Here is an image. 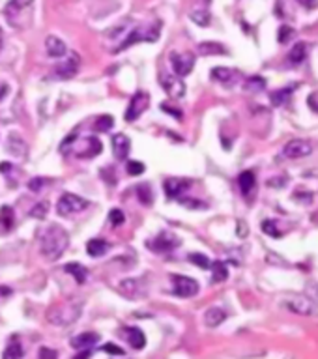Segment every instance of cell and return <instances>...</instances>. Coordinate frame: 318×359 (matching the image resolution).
Returning <instances> with one entry per match:
<instances>
[{"label": "cell", "instance_id": "3957f363", "mask_svg": "<svg viewBox=\"0 0 318 359\" xmlns=\"http://www.w3.org/2000/svg\"><path fill=\"white\" fill-rule=\"evenodd\" d=\"M88 204L90 202L83 199V197H79V195H73V193H64L62 197L58 199L56 202V211L64 215V217H68V215H73V213H79V211H83L88 208Z\"/></svg>", "mask_w": 318, "mask_h": 359}, {"label": "cell", "instance_id": "8d00e7d4", "mask_svg": "<svg viewBox=\"0 0 318 359\" xmlns=\"http://www.w3.org/2000/svg\"><path fill=\"white\" fill-rule=\"evenodd\" d=\"M109 221L113 226H120V224H124L126 221V215H124V211L120 210V208H113V210L109 211Z\"/></svg>", "mask_w": 318, "mask_h": 359}, {"label": "cell", "instance_id": "ffe728a7", "mask_svg": "<svg viewBox=\"0 0 318 359\" xmlns=\"http://www.w3.org/2000/svg\"><path fill=\"white\" fill-rule=\"evenodd\" d=\"M32 4H34V0H10V2L6 4V8H4L6 19L10 21L13 15H17V13H21V11H24V10H28Z\"/></svg>", "mask_w": 318, "mask_h": 359}, {"label": "cell", "instance_id": "ab89813d", "mask_svg": "<svg viewBox=\"0 0 318 359\" xmlns=\"http://www.w3.org/2000/svg\"><path fill=\"white\" fill-rule=\"evenodd\" d=\"M101 350H103L105 354H111V356H124V354H126L124 348L118 346V344H114V342H107V344L101 346Z\"/></svg>", "mask_w": 318, "mask_h": 359}, {"label": "cell", "instance_id": "7dc6e473", "mask_svg": "<svg viewBox=\"0 0 318 359\" xmlns=\"http://www.w3.org/2000/svg\"><path fill=\"white\" fill-rule=\"evenodd\" d=\"M307 103H309V107H311L313 111H317V112H318V101H317V99H315V95H313V94L309 95Z\"/></svg>", "mask_w": 318, "mask_h": 359}, {"label": "cell", "instance_id": "52a82bcc", "mask_svg": "<svg viewBox=\"0 0 318 359\" xmlns=\"http://www.w3.org/2000/svg\"><path fill=\"white\" fill-rule=\"evenodd\" d=\"M311 152H313L311 142L303 140V138H294V140H290V142H286L285 144V148H283V157L301 159V157L311 156Z\"/></svg>", "mask_w": 318, "mask_h": 359}, {"label": "cell", "instance_id": "d590c367", "mask_svg": "<svg viewBox=\"0 0 318 359\" xmlns=\"http://www.w3.org/2000/svg\"><path fill=\"white\" fill-rule=\"evenodd\" d=\"M47 210H49V204L45 201L38 202L30 211H28V215L34 217V219H45V215H47Z\"/></svg>", "mask_w": 318, "mask_h": 359}, {"label": "cell", "instance_id": "ac0fdd59", "mask_svg": "<svg viewBox=\"0 0 318 359\" xmlns=\"http://www.w3.org/2000/svg\"><path fill=\"white\" fill-rule=\"evenodd\" d=\"M225 320H227V311H223L219 307H212L204 313V324L208 328H217Z\"/></svg>", "mask_w": 318, "mask_h": 359}, {"label": "cell", "instance_id": "30bf717a", "mask_svg": "<svg viewBox=\"0 0 318 359\" xmlns=\"http://www.w3.org/2000/svg\"><path fill=\"white\" fill-rule=\"evenodd\" d=\"M191 181L183 178H167L163 181V189L169 199H180L185 191L189 189Z\"/></svg>", "mask_w": 318, "mask_h": 359}, {"label": "cell", "instance_id": "4fadbf2b", "mask_svg": "<svg viewBox=\"0 0 318 359\" xmlns=\"http://www.w3.org/2000/svg\"><path fill=\"white\" fill-rule=\"evenodd\" d=\"M129 152H131V140H129V137L124 135V133L113 135V154H114V157L118 161H124V159H127Z\"/></svg>", "mask_w": 318, "mask_h": 359}, {"label": "cell", "instance_id": "6da1fadb", "mask_svg": "<svg viewBox=\"0 0 318 359\" xmlns=\"http://www.w3.org/2000/svg\"><path fill=\"white\" fill-rule=\"evenodd\" d=\"M69 245V236L58 224H49L42 236V254L47 260H58Z\"/></svg>", "mask_w": 318, "mask_h": 359}, {"label": "cell", "instance_id": "5bb4252c", "mask_svg": "<svg viewBox=\"0 0 318 359\" xmlns=\"http://www.w3.org/2000/svg\"><path fill=\"white\" fill-rule=\"evenodd\" d=\"M97 342H99V333H94V331L79 333V335H75V337L69 340L71 348H75V350H90L94 344H97Z\"/></svg>", "mask_w": 318, "mask_h": 359}, {"label": "cell", "instance_id": "f907efd6", "mask_svg": "<svg viewBox=\"0 0 318 359\" xmlns=\"http://www.w3.org/2000/svg\"><path fill=\"white\" fill-rule=\"evenodd\" d=\"M0 296H10V288H0Z\"/></svg>", "mask_w": 318, "mask_h": 359}, {"label": "cell", "instance_id": "ba28073f", "mask_svg": "<svg viewBox=\"0 0 318 359\" xmlns=\"http://www.w3.org/2000/svg\"><path fill=\"white\" fill-rule=\"evenodd\" d=\"M142 283H144L142 279H124V281H120L118 290L127 299H138L146 294V285H142Z\"/></svg>", "mask_w": 318, "mask_h": 359}, {"label": "cell", "instance_id": "681fc988", "mask_svg": "<svg viewBox=\"0 0 318 359\" xmlns=\"http://www.w3.org/2000/svg\"><path fill=\"white\" fill-rule=\"evenodd\" d=\"M11 170V163H0V172H10Z\"/></svg>", "mask_w": 318, "mask_h": 359}, {"label": "cell", "instance_id": "bcb514c9", "mask_svg": "<svg viewBox=\"0 0 318 359\" xmlns=\"http://www.w3.org/2000/svg\"><path fill=\"white\" fill-rule=\"evenodd\" d=\"M8 92H10V86L6 85V83H0V101L8 95Z\"/></svg>", "mask_w": 318, "mask_h": 359}, {"label": "cell", "instance_id": "60d3db41", "mask_svg": "<svg viewBox=\"0 0 318 359\" xmlns=\"http://www.w3.org/2000/svg\"><path fill=\"white\" fill-rule=\"evenodd\" d=\"M292 34H294V30H292L290 26H281V28H279V34H277V40H279V43H286L290 40Z\"/></svg>", "mask_w": 318, "mask_h": 359}, {"label": "cell", "instance_id": "5b68a950", "mask_svg": "<svg viewBox=\"0 0 318 359\" xmlns=\"http://www.w3.org/2000/svg\"><path fill=\"white\" fill-rule=\"evenodd\" d=\"M169 58L174 73H176V77H180V79L185 77V75H189L193 66H195V54L193 53H176V51H172Z\"/></svg>", "mask_w": 318, "mask_h": 359}, {"label": "cell", "instance_id": "1f68e13d", "mask_svg": "<svg viewBox=\"0 0 318 359\" xmlns=\"http://www.w3.org/2000/svg\"><path fill=\"white\" fill-rule=\"evenodd\" d=\"M290 95H292V88H283V90H277V92L270 95V101H272L273 107H283L288 103Z\"/></svg>", "mask_w": 318, "mask_h": 359}, {"label": "cell", "instance_id": "f6af8a7d", "mask_svg": "<svg viewBox=\"0 0 318 359\" xmlns=\"http://www.w3.org/2000/svg\"><path fill=\"white\" fill-rule=\"evenodd\" d=\"M161 111H165V112H170V114H174L176 118H182V112H178V111H174V109H170L167 103H163L161 105Z\"/></svg>", "mask_w": 318, "mask_h": 359}, {"label": "cell", "instance_id": "7402d4cb", "mask_svg": "<svg viewBox=\"0 0 318 359\" xmlns=\"http://www.w3.org/2000/svg\"><path fill=\"white\" fill-rule=\"evenodd\" d=\"M305 58H307V47H305V43H296L290 49L288 56H286V60H288L290 66H299V64H303Z\"/></svg>", "mask_w": 318, "mask_h": 359}, {"label": "cell", "instance_id": "e575fe53", "mask_svg": "<svg viewBox=\"0 0 318 359\" xmlns=\"http://www.w3.org/2000/svg\"><path fill=\"white\" fill-rule=\"evenodd\" d=\"M189 262L191 264H195V266H199V268H202V269H208L210 264H212V262H210V258L202 253H191Z\"/></svg>", "mask_w": 318, "mask_h": 359}, {"label": "cell", "instance_id": "9a60e30c", "mask_svg": "<svg viewBox=\"0 0 318 359\" xmlns=\"http://www.w3.org/2000/svg\"><path fill=\"white\" fill-rule=\"evenodd\" d=\"M288 309L297 313V314H311L315 311V305H313V301L309 297L296 296L292 299H288Z\"/></svg>", "mask_w": 318, "mask_h": 359}, {"label": "cell", "instance_id": "2e32d148", "mask_svg": "<svg viewBox=\"0 0 318 359\" xmlns=\"http://www.w3.org/2000/svg\"><path fill=\"white\" fill-rule=\"evenodd\" d=\"M122 333H124V337H126L127 342L131 344V348H135V350L144 348L146 337H144V333H142L138 328H124L122 329Z\"/></svg>", "mask_w": 318, "mask_h": 359}, {"label": "cell", "instance_id": "e0dca14e", "mask_svg": "<svg viewBox=\"0 0 318 359\" xmlns=\"http://www.w3.org/2000/svg\"><path fill=\"white\" fill-rule=\"evenodd\" d=\"M45 49H47V54L53 56V58H62L64 54H66V51H68L66 49V43L60 38H56V36H47Z\"/></svg>", "mask_w": 318, "mask_h": 359}, {"label": "cell", "instance_id": "7a4b0ae2", "mask_svg": "<svg viewBox=\"0 0 318 359\" xmlns=\"http://www.w3.org/2000/svg\"><path fill=\"white\" fill-rule=\"evenodd\" d=\"M81 316V305L77 303H66V305L53 307L49 311V322L54 326H69L71 322H75Z\"/></svg>", "mask_w": 318, "mask_h": 359}, {"label": "cell", "instance_id": "8992f818", "mask_svg": "<svg viewBox=\"0 0 318 359\" xmlns=\"http://www.w3.org/2000/svg\"><path fill=\"white\" fill-rule=\"evenodd\" d=\"M174 294L178 297H193L199 292V283L187 275H172Z\"/></svg>", "mask_w": 318, "mask_h": 359}, {"label": "cell", "instance_id": "f1b7e54d", "mask_svg": "<svg viewBox=\"0 0 318 359\" xmlns=\"http://www.w3.org/2000/svg\"><path fill=\"white\" fill-rule=\"evenodd\" d=\"M88 146H86V152H81L79 154V157H85V159H90V157H95V156H99L101 154V150H103V144L99 142V138L95 137H90L88 140Z\"/></svg>", "mask_w": 318, "mask_h": 359}, {"label": "cell", "instance_id": "9c48e42d", "mask_svg": "<svg viewBox=\"0 0 318 359\" xmlns=\"http://www.w3.org/2000/svg\"><path fill=\"white\" fill-rule=\"evenodd\" d=\"M146 245H148V249L156 251V253H167V251H172L174 247H178V245H180V240H178L174 234L161 232L154 242H148Z\"/></svg>", "mask_w": 318, "mask_h": 359}, {"label": "cell", "instance_id": "74e56055", "mask_svg": "<svg viewBox=\"0 0 318 359\" xmlns=\"http://www.w3.org/2000/svg\"><path fill=\"white\" fill-rule=\"evenodd\" d=\"M126 172L129 176H140V174L144 172V165H142L140 161H127Z\"/></svg>", "mask_w": 318, "mask_h": 359}, {"label": "cell", "instance_id": "7c38bea8", "mask_svg": "<svg viewBox=\"0 0 318 359\" xmlns=\"http://www.w3.org/2000/svg\"><path fill=\"white\" fill-rule=\"evenodd\" d=\"M159 83L165 88V92L172 97H182L185 94V85L182 83L180 77H174V75H161L159 77Z\"/></svg>", "mask_w": 318, "mask_h": 359}, {"label": "cell", "instance_id": "f5cc1de1", "mask_svg": "<svg viewBox=\"0 0 318 359\" xmlns=\"http://www.w3.org/2000/svg\"><path fill=\"white\" fill-rule=\"evenodd\" d=\"M315 215H318V211H317V213H315ZM317 223H318V221H317Z\"/></svg>", "mask_w": 318, "mask_h": 359}, {"label": "cell", "instance_id": "816d5d0a", "mask_svg": "<svg viewBox=\"0 0 318 359\" xmlns=\"http://www.w3.org/2000/svg\"><path fill=\"white\" fill-rule=\"evenodd\" d=\"M2 43H4V38H2V30H0V51H2Z\"/></svg>", "mask_w": 318, "mask_h": 359}, {"label": "cell", "instance_id": "4dcf8cb0", "mask_svg": "<svg viewBox=\"0 0 318 359\" xmlns=\"http://www.w3.org/2000/svg\"><path fill=\"white\" fill-rule=\"evenodd\" d=\"M113 126H114V118L111 114H101L94 122V131L95 133H107V131L113 129Z\"/></svg>", "mask_w": 318, "mask_h": 359}, {"label": "cell", "instance_id": "4316f807", "mask_svg": "<svg viewBox=\"0 0 318 359\" xmlns=\"http://www.w3.org/2000/svg\"><path fill=\"white\" fill-rule=\"evenodd\" d=\"M210 268H212V281L213 283H223V281H227V279H228V268H227L225 262H221V260L212 262Z\"/></svg>", "mask_w": 318, "mask_h": 359}, {"label": "cell", "instance_id": "277c9868", "mask_svg": "<svg viewBox=\"0 0 318 359\" xmlns=\"http://www.w3.org/2000/svg\"><path fill=\"white\" fill-rule=\"evenodd\" d=\"M150 105V94L144 90H138L137 94L129 99V105L126 111V122H135Z\"/></svg>", "mask_w": 318, "mask_h": 359}, {"label": "cell", "instance_id": "44dd1931", "mask_svg": "<svg viewBox=\"0 0 318 359\" xmlns=\"http://www.w3.org/2000/svg\"><path fill=\"white\" fill-rule=\"evenodd\" d=\"M107 251H109V243H107L105 240H101V238L88 240V243H86V253L90 254V256H94V258L103 256Z\"/></svg>", "mask_w": 318, "mask_h": 359}, {"label": "cell", "instance_id": "cb8c5ba5", "mask_svg": "<svg viewBox=\"0 0 318 359\" xmlns=\"http://www.w3.org/2000/svg\"><path fill=\"white\" fill-rule=\"evenodd\" d=\"M64 271L69 273L77 281V285H85L86 281V268L79 262H69V264L64 266Z\"/></svg>", "mask_w": 318, "mask_h": 359}, {"label": "cell", "instance_id": "f35d334b", "mask_svg": "<svg viewBox=\"0 0 318 359\" xmlns=\"http://www.w3.org/2000/svg\"><path fill=\"white\" fill-rule=\"evenodd\" d=\"M262 232L268 234V236H273V238H279L281 236V230L277 228L275 221H262Z\"/></svg>", "mask_w": 318, "mask_h": 359}, {"label": "cell", "instance_id": "d6a6232c", "mask_svg": "<svg viewBox=\"0 0 318 359\" xmlns=\"http://www.w3.org/2000/svg\"><path fill=\"white\" fill-rule=\"evenodd\" d=\"M244 88L247 92H254V94H256V92H262L266 88V81L260 77V75H251V77L245 81Z\"/></svg>", "mask_w": 318, "mask_h": 359}, {"label": "cell", "instance_id": "83f0119b", "mask_svg": "<svg viewBox=\"0 0 318 359\" xmlns=\"http://www.w3.org/2000/svg\"><path fill=\"white\" fill-rule=\"evenodd\" d=\"M135 193H137V199L140 201V204H144V206L154 204V191L150 187V183H138Z\"/></svg>", "mask_w": 318, "mask_h": 359}, {"label": "cell", "instance_id": "d4e9b609", "mask_svg": "<svg viewBox=\"0 0 318 359\" xmlns=\"http://www.w3.org/2000/svg\"><path fill=\"white\" fill-rule=\"evenodd\" d=\"M197 51H199V54H202V56H212V54H225V53H227V49L223 47L221 43H217V42H202V43H199Z\"/></svg>", "mask_w": 318, "mask_h": 359}, {"label": "cell", "instance_id": "f546056e", "mask_svg": "<svg viewBox=\"0 0 318 359\" xmlns=\"http://www.w3.org/2000/svg\"><path fill=\"white\" fill-rule=\"evenodd\" d=\"M13 224H15L13 210H11L10 206H2V208H0V226H2V230L8 232V230L13 228Z\"/></svg>", "mask_w": 318, "mask_h": 359}, {"label": "cell", "instance_id": "603a6c76", "mask_svg": "<svg viewBox=\"0 0 318 359\" xmlns=\"http://www.w3.org/2000/svg\"><path fill=\"white\" fill-rule=\"evenodd\" d=\"M212 79L213 81H217V83H223V85H230L234 79H236V71L234 69H230V67H223V66H219V67H213L212 69Z\"/></svg>", "mask_w": 318, "mask_h": 359}, {"label": "cell", "instance_id": "484cf974", "mask_svg": "<svg viewBox=\"0 0 318 359\" xmlns=\"http://www.w3.org/2000/svg\"><path fill=\"white\" fill-rule=\"evenodd\" d=\"M23 358V346L21 342H19V338H11L10 342H8V346L4 350V354H2V359H21Z\"/></svg>", "mask_w": 318, "mask_h": 359}, {"label": "cell", "instance_id": "ee69618b", "mask_svg": "<svg viewBox=\"0 0 318 359\" xmlns=\"http://www.w3.org/2000/svg\"><path fill=\"white\" fill-rule=\"evenodd\" d=\"M299 6H303L305 10H315L318 6V0H297Z\"/></svg>", "mask_w": 318, "mask_h": 359}, {"label": "cell", "instance_id": "b9f144b4", "mask_svg": "<svg viewBox=\"0 0 318 359\" xmlns=\"http://www.w3.org/2000/svg\"><path fill=\"white\" fill-rule=\"evenodd\" d=\"M38 358H40V359H58V354H56L53 348H47V346H43V348H40Z\"/></svg>", "mask_w": 318, "mask_h": 359}, {"label": "cell", "instance_id": "7bdbcfd3", "mask_svg": "<svg viewBox=\"0 0 318 359\" xmlns=\"http://www.w3.org/2000/svg\"><path fill=\"white\" fill-rule=\"evenodd\" d=\"M42 185H45V178H34L30 183H28V189L40 191V187H42Z\"/></svg>", "mask_w": 318, "mask_h": 359}, {"label": "cell", "instance_id": "c3c4849f", "mask_svg": "<svg viewBox=\"0 0 318 359\" xmlns=\"http://www.w3.org/2000/svg\"><path fill=\"white\" fill-rule=\"evenodd\" d=\"M90 354H92L90 350H85V352H81L79 356H75V358H71V359H88L90 358Z\"/></svg>", "mask_w": 318, "mask_h": 359}, {"label": "cell", "instance_id": "8fae6325", "mask_svg": "<svg viewBox=\"0 0 318 359\" xmlns=\"http://www.w3.org/2000/svg\"><path fill=\"white\" fill-rule=\"evenodd\" d=\"M79 64H81V58H79V54H77V53H71L68 60H64L60 66H56V69H54V75H56V79H71L73 75H77Z\"/></svg>", "mask_w": 318, "mask_h": 359}, {"label": "cell", "instance_id": "836d02e7", "mask_svg": "<svg viewBox=\"0 0 318 359\" xmlns=\"http://www.w3.org/2000/svg\"><path fill=\"white\" fill-rule=\"evenodd\" d=\"M189 19L193 22H197L199 26H208V24H210V13H208V11H202V10L191 11Z\"/></svg>", "mask_w": 318, "mask_h": 359}, {"label": "cell", "instance_id": "d6986e66", "mask_svg": "<svg viewBox=\"0 0 318 359\" xmlns=\"http://www.w3.org/2000/svg\"><path fill=\"white\" fill-rule=\"evenodd\" d=\"M238 185L244 197H249L253 193L254 185H256V178H254L253 170H244L240 176H238Z\"/></svg>", "mask_w": 318, "mask_h": 359}]
</instances>
